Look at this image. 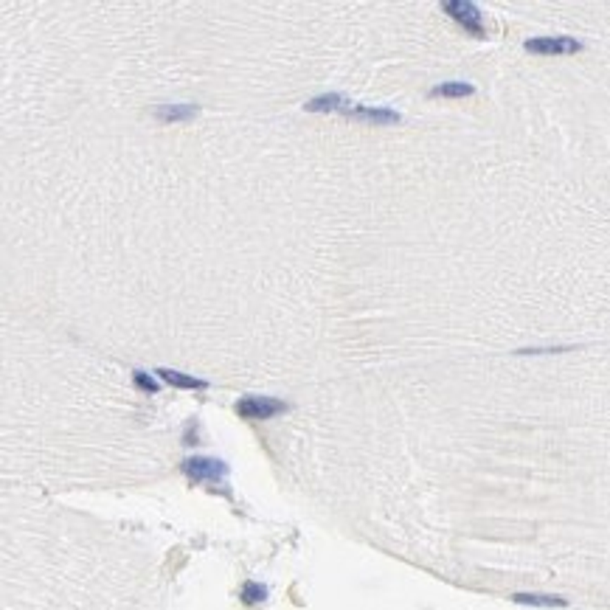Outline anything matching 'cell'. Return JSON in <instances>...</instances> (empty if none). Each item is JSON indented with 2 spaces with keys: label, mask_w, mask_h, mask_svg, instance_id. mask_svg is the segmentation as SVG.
I'll list each match as a JSON object with an SVG mask.
<instances>
[{
  "label": "cell",
  "mask_w": 610,
  "mask_h": 610,
  "mask_svg": "<svg viewBox=\"0 0 610 610\" xmlns=\"http://www.w3.org/2000/svg\"><path fill=\"white\" fill-rule=\"evenodd\" d=\"M442 9H445V15H450L464 31H470L472 37H484V34H487L481 9H478L475 3H470V0H447V3H442Z\"/></svg>",
  "instance_id": "obj_1"
},
{
  "label": "cell",
  "mask_w": 610,
  "mask_h": 610,
  "mask_svg": "<svg viewBox=\"0 0 610 610\" xmlns=\"http://www.w3.org/2000/svg\"><path fill=\"white\" fill-rule=\"evenodd\" d=\"M523 48L529 54H540V57H562V54L582 51V42L574 37H535V39H526Z\"/></svg>",
  "instance_id": "obj_2"
},
{
  "label": "cell",
  "mask_w": 610,
  "mask_h": 610,
  "mask_svg": "<svg viewBox=\"0 0 610 610\" xmlns=\"http://www.w3.org/2000/svg\"><path fill=\"white\" fill-rule=\"evenodd\" d=\"M287 405L276 397H242L237 403V414L242 419H273L276 414H284Z\"/></svg>",
  "instance_id": "obj_3"
},
{
  "label": "cell",
  "mask_w": 610,
  "mask_h": 610,
  "mask_svg": "<svg viewBox=\"0 0 610 610\" xmlns=\"http://www.w3.org/2000/svg\"><path fill=\"white\" fill-rule=\"evenodd\" d=\"M183 472L192 478V481H211V484H216L220 478H225L228 467H225L223 461H216V459H203V456H197V459L183 461Z\"/></svg>",
  "instance_id": "obj_4"
},
{
  "label": "cell",
  "mask_w": 610,
  "mask_h": 610,
  "mask_svg": "<svg viewBox=\"0 0 610 610\" xmlns=\"http://www.w3.org/2000/svg\"><path fill=\"white\" fill-rule=\"evenodd\" d=\"M346 115L355 118V121L374 124V127H388V124H400V121H403V115H400L397 110H388V107H366V104H355Z\"/></svg>",
  "instance_id": "obj_5"
},
{
  "label": "cell",
  "mask_w": 610,
  "mask_h": 610,
  "mask_svg": "<svg viewBox=\"0 0 610 610\" xmlns=\"http://www.w3.org/2000/svg\"><path fill=\"white\" fill-rule=\"evenodd\" d=\"M304 107H307L310 113H343V115H346L355 104L349 102L346 96H340V93H326V96H315V99H310Z\"/></svg>",
  "instance_id": "obj_6"
},
{
  "label": "cell",
  "mask_w": 610,
  "mask_h": 610,
  "mask_svg": "<svg viewBox=\"0 0 610 610\" xmlns=\"http://www.w3.org/2000/svg\"><path fill=\"white\" fill-rule=\"evenodd\" d=\"M197 110H200L197 104H160L155 110V115L163 124H174V121H192L197 115Z\"/></svg>",
  "instance_id": "obj_7"
},
{
  "label": "cell",
  "mask_w": 610,
  "mask_h": 610,
  "mask_svg": "<svg viewBox=\"0 0 610 610\" xmlns=\"http://www.w3.org/2000/svg\"><path fill=\"white\" fill-rule=\"evenodd\" d=\"M163 382H169V385H174V388H197V391H203V388H208V382L205 380H197V377H192V374H183V371H174V369H158L155 371Z\"/></svg>",
  "instance_id": "obj_8"
},
{
  "label": "cell",
  "mask_w": 610,
  "mask_h": 610,
  "mask_svg": "<svg viewBox=\"0 0 610 610\" xmlns=\"http://www.w3.org/2000/svg\"><path fill=\"white\" fill-rule=\"evenodd\" d=\"M472 93H475V87L470 82H442L430 91L433 99H464V96H472Z\"/></svg>",
  "instance_id": "obj_9"
},
{
  "label": "cell",
  "mask_w": 610,
  "mask_h": 610,
  "mask_svg": "<svg viewBox=\"0 0 610 610\" xmlns=\"http://www.w3.org/2000/svg\"><path fill=\"white\" fill-rule=\"evenodd\" d=\"M512 602L517 604H535V607H562L565 599L560 596H546V593H515Z\"/></svg>",
  "instance_id": "obj_10"
},
{
  "label": "cell",
  "mask_w": 610,
  "mask_h": 610,
  "mask_svg": "<svg viewBox=\"0 0 610 610\" xmlns=\"http://www.w3.org/2000/svg\"><path fill=\"white\" fill-rule=\"evenodd\" d=\"M242 599H245L248 604H256V602L265 599V588L256 585V582H248V585L242 588Z\"/></svg>",
  "instance_id": "obj_11"
},
{
  "label": "cell",
  "mask_w": 610,
  "mask_h": 610,
  "mask_svg": "<svg viewBox=\"0 0 610 610\" xmlns=\"http://www.w3.org/2000/svg\"><path fill=\"white\" fill-rule=\"evenodd\" d=\"M133 382H136L141 391H147V394H155V391H158L155 377H149L147 371H136V374H133Z\"/></svg>",
  "instance_id": "obj_12"
}]
</instances>
